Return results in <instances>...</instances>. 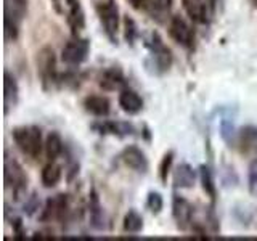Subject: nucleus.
<instances>
[{
	"label": "nucleus",
	"mask_w": 257,
	"mask_h": 241,
	"mask_svg": "<svg viewBox=\"0 0 257 241\" xmlns=\"http://www.w3.org/2000/svg\"><path fill=\"white\" fill-rule=\"evenodd\" d=\"M143 45L147 47L150 52L148 60L145 61L148 69L153 68L155 74H164V72H167L172 68V63H174L172 50L163 42V39H161V36L156 31H151L143 37Z\"/></svg>",
	"instance_id": "f257e3e1"
},
{
	"label": "nucleus",
	"mask_w": 257,
	"mask_h": 241,
	"mask_svg": "<svg viewBox=\"0 0 257 241\" xmlns=\"http://www.w3.org/2000/svg\"><path fill=\"white\" fill-rule=\"evenodd\" d=\"M12 139L24 156L37 159L44 150L42 131L37 126H18L12 131Z\"/></svg>",
	"instance_id": "f03ea898"
},
{
	"label": "nucleus",
	"mask_w": 257,
	"mask_h": 241,
	"mask_svg": "<svg viewBox=\"0 0 257 241\" xmlns=\"http://www.w3.org/2000/svg\"><path fill=\"white\" fill-rule=\"evenodd\" d=\"M36 68L40 84L44 90H52L53 85H58V71H56V55L52 47H42L36 55Z\"/></svg>",
	"instance_id": "7ed1b4c3"
},
{
	"label": "nucleus",
	"mask_w": 257,
	"mask_h": 241,
	"mask_svg": "<svg viewBox=\"0 0 257 241\" xmlns=\"http://www.w3.org/2000/svg\"><path fill=\"white\" fill-rule=\"evenodd\" d=\"M5 187L10 188L13 193V198L16 201H21L26 196L28 191V174L23 169V166L13 158H5Z\"/></svg>",
	"instance_id": "20e7f679"
},
{
	"label": "nucleus",
	"mask_w": 257,
	"mask_h": 241,
	"mask_svg": "<svg viewBox=\"0 0 257 241\" xmlns=\"http://www.w3.org/2000/svg\"><path fill=\"white\" fill-rule=\"evenodd\" d=\"M96 15L101 23V28L111 44H117V31H119V7L116 0H103L95 5Z\"/></svg>",
	"instance_id": "39448f33"
},
{
	"label": "nucleus",
	"mask_w": 257,
	"mask_h": 241,
	"mask_svg": "<svg viewBox=\"0 0 257 241\" xmlns=\"http://www.w3.org/2000/svg\"><path fill=\"white\" fill-rule=\"evenodd\" d=\"M88 53H90V40L87 37L74 36L63 47L61 61L69 68H76L88 58Z\"/></svg>",
	"instance_id": "423d86ee"
},
{
	"label": "nucleus",
	"mask_w": 257,
	"mask_h": 241,
	"mask_svg": "<svg viewBox=\"0 0 257 241\" xmlns=\"http://www.w3.org/2000/svg\"><path fill=\"white\" fill-rule=\"evenodd\" d=\"M71 212V204H69V196L64 193H58V195L50 196L44 204L42 212H40V222L48 223V222H63L69 217Z\"/></svg>",
	"instance_id": "0eeeda50"
},
{
	"label": "nucleus",
	"mask_w": 257,
	"mask_h": 241,
	"mask_svg": "<svg viewBox=\"0 0 257 241\" xmlns=\"http://www.w3.org/2000/svg\"><path fill=\"white\" fill-rule=\"evenodd\" d=\"M167 31H169V36H171V39L175 44L187 48V50H193V48H195V42H196L195 29H193L182 16H179V15L172 16V18L169 20Z\"/></svg>",
	"instance_id": "6e6552de"
},
{
	"label": "nucleus",
	"mask_w": 257,
	"mask_h": 241,
	"mask_svg": "<svg viewBox=\"0 0 257 241\" xmlns=\"http://www.w3.org/2000/svg\"><path fill=\"white\" fill-rule=\"evenodd\" d=\"M193 215H195V207L190 201L182 196L175 195L172 196V217L179 230H188L193 225Z\"/></svg>",
	"instance_id": "1a4fd4ad"
},
{
	"label": "nucleus",
	"mask_w": 257,
	"mask_h": 241,
	"mask_svg": "<svg viewBox=\"0 0 257 241\" xmlns=\"http://www.w3.org/2000/svg\"><path fill=\"white\" fill-rule=\"evenodd\" d=\"M119 159L122 161L124 166H127L128 169H132V171L139 174H147L150 169L147 155H145V151L137 147V145H128V147H125L120 151Z\"/></svg>",
	"instance_id": "9d476101"
},
{
	"label": "nucleus",
	"mask_w": 257,
	"mask_h": 241,
	"mask_svg": "<svg viewBox=\"0 0 257 241\" xmlns=\"http://www.w3.org/2000/svg\"><path fill=\"white\" fill-rule=\"evenodd\" d=\"M92 129L100 135H114L119 139L135 135V127L125 120H100V123H93Z\"/></svg>",
	"instance_id": "9b49d317"
},
{
	"label": "nucleus",
	"mask_w": 257,
	"mask_h": 241,
	"mask_svg": "<svg viewBox=\"0 0 257 241\" xmlns=\"http://www.w3.org/2000/svg\"><path fill=\"white\" fill-rule=\"evenodd\" d=\"M236 147L243 155L257 159V126L247 124L239 129Z\"/></svg>",
	"instance_id": "f8f14e48"
},
{
	"label": "nucleus",
	"mask_w": 257,
	"mask_h": 241,
	"mask_svg": "<svg viewBox=\"0 0 257 241\" xmlns=\"http://www.w3.org/2000/svg\"><path fill=\"white\" fill-rule=\"evenodd\" d=\"M98 84L103 90L112 92V90H122V88H125L127 80L122 69L117 66H109L101 71V74L98 77Z\"/></svg>",
	"instance_id": "ddd939ff"
},
{
	"label": "nucleus",
	"mask_w": 257,
	"mask_h": 241,
	"mask_svg": "<svg viewBox=\"0 0 257 241\" xmlns=\"http://www.w3.org/2000/svg\"><path fill=\"white\" fill-rule=\"evenodd\" d=\"M172 185L175 190H191L196 185V171L188 163H182L175 167L172 175Z\"/></svg>",
	"instance_id": "4468645a"
},
{
	"label": "nucleus",
	"mask_w": 257,
	"mask_h": 241,
	"mask_svg": "<svg viewBox=\"0 0 257 241\" xmlns=\"http://www.w3.org/2000/svg\"><path fill=\"white\" fill-rule=\"evenodd\" d=\"M182 7L193 23H198V24L209 23L211 10H209V5L206 0H182Z\"/></svg>",
	"instance_id": "2eb2a0df"
},
{
	"label": "nucleus",
	"mask_w": 257,
	"mask_h": 241,
	"mask_svg": "<svg viewBox=\"0 0 257 241\" xmlns=\"http://www.w3.org/2000/svg\"><path fill=\"white\" fill-rule=\"evenodd\" d=\"M117 103H119L120 109L131 116L139 114V112H142V109H143V98L139 95V92H135L134 88H128V87L120 90Z\"/></svg>",
	"instance_id": "dca6fc26"
},
{
	"label": "nucleus",
	"mask_w": 257,
	"mask_h": 241,
	"mask_svg": "<svg viewBox=\"0 0 257 241\" xmlns=\"http://www.w3.org/2000/svg\"><path fill=\"white\" fill-rule=\"evenodd\" d=\"M20 100V85L16 77L10 71H4V104H5V114H8L10 108H15Z\"/></svg>",
	"instance_id": "f3484780"
},
{
	"label": "nucleus",
	"mask_w": 257,
	"mask_h": 241,
	"mask_svg": "<svg viewBox=\"0 0 257 241\" xmlns=\"http://www.w3.org/2000/svg\"><path fill=\"white\" fill-rule=\"evenodd\" d=\"M68 7L66 12V21L69 24V28L72 31V34L79 36L77 32L82 31L85 28V13L80 0H64Z\"/></svg>",
	"instance_id": "a211bd4d"
},
{
	"label": "nucleus",
	"mask_w": 257,
	"mask_h": 241,
	"mask_svg": "<svg viewBox=\"0 0 257 241\" xmlns=\"http://www.w3.org/2000/svg\"><path fill=\"white\" fill-rule=\"evenodd\" d=\"M84 108L95 117H106L111 111V101L103 95H88L84 98Z\"/></svg>",
	"instance_id": "6ab92c4d"
},
{
	"label": "nucleus",
	"mask_w": 257,
	"mask_h": 241,
	"mask_svg": "<svg viewBox=\"0 0 257 241\" xmlns=\"http://www.w3.org/2000/svg\"><path fill=\"white\" fill-rule=\"evenodd\" d=\"M88 214H90V225L95 230H104L106 219H104V212L100 203V198L96 191L92 188L90 195H88Z\"/></svg>",
	"instance_id": "aec40b11"
},
{
	"label": "nucleus",
	"mask_w": 257,
	"mask_h": 241,
	"mask_svg": "<svg viewBox=\"0 0 257 241\" xmlns=\"http://www.w3.org/2000/svg\"><path fill=\"white\" fill-rule=\"evenodd\" d=\"M63 179V169L55 164V161H48V164L44 166L40 172V180L45 188H55Z\"/></svg>",
	"instance_id": "412c9836"
},
{
	"label": "nucleus",
	"mask_w": 257,
	"mask_h": 241,
	"mask_svg": "<svg viewBox=\"0 0 257 241\" xmlns=\"http://www.w3.org/2000/svg\"><path fill=\"white\" fill-rule=\"evenodd\" d=\"M44 151H45V156L48 161H56L61 156V153L64 151V143H63V139L58 132H50L47 135Z\"/></svg>",
	"instance_id": "4be33fe9"
},
{
	"label": "nucleus",
	"mask_w": 257,
	"mask_h": 241,
	"mask_svg": "<svg viewBox=\"0 0 257 241\" xmlns=\"http://www.w3.org/2000/svg\"><path fill=\"white\" fill-rule=\"evenodd\" d=\"M29 8V0H5V18L15 20L21 24L26 18Z\"/></svg>",
	"instance_id": "5701e85b"
},
{
	"label": "nucleus",
	"mask_w": 257,
	"mask_h": 241,
	"mask_svg": "<svg viewBox=\"0 0 257 241\" xmlns=\"http://www.w3.org/2000/svg\"><path fill=\"white\" fill-rule=\"evenodd\" d=\"M199 180H201V185H203L204 193L211 198L212 204H214L215 199H217V185L214 182V174L211 171V167H209L207 164L199 166Z\"/></svg>",
	"instance_id": "b1692460"
},
{
	"label": "nucleus",
	"mask_w": 257,
	"mask_h": 241,
	"mask_svg": "<svg viewBox=\"0 0 257 241\" xmlns=\"http://www.w3.org/2000/svg\"><path fill=\"white\" fill-rule=\"evenodd\" d=\"M143 217L139 211H135V209H128L125 212L124 219H122V228L125 233H140L143 230Z\"/></svg>",
	"instance_id": "393cba45"
},
{
	"label": "nucleus",
	"mask_w": 257,
	"mask_h": 241,
	"mask_svg": "<svg viewBox=\"0 0 257 241\" xmlns=\"http://www.w3.org/2000/svg\"><path fill=\"white\" fill-rule=\"evenodd\" d=\"M238 131H239V129L235 127V124H233V119L225 117V116L220 119V137L223 139V142L228 145V147H236Z\"/></svg>",
	"instance_id": "a878e982"
},
{
	"label": "nucleus",
	"mask_w": 257,
	"mask_h": 241,
	"mask_svg": "<svg viewBox=\"0 0 257 241\" xmlns=\"http://www.w3.org/2000/svg\"><path fill=\"white\" fill-rule=\"evenodd\" d=\"M122 23H124V39H125L127 45L132 47L137 42L139 36H140L139 26H137V23H135V20L132 18V16H128V15L124 16V21Z\"/></svg>",
	"instance_id": "bb28decb"
},
{
	"label": "nucleus",
	"mask_w": 257,
	"mask_h": 241,
	"mask_svg": "<svg viewBox=\"0 0 257 241\" xmlns=\"http://www.w3.org/2000/svg\"><path fill=\"white\" fill-rule=\"evenodd\" d=\"M174 158H175V151L174 150H169L166 155L161 159V164H159V179L163 182V185L167 183V177L172 171V164H174Z\"/></svg>",
	"instance_id": "cd10ccee"
},
{
	"label": "nucleus",
	"mask_w": 257,
	"mask_h": 241,
	"mask_svg": "<svg viewBox=\"0 0 257 241\" xmlns=\"http://www.w3.org/2000/svg\"><path fill=\"white\" fill-rule=\"evenodd\" d=\"M172 2L174 0H151L147 10H150V13L153 15V18H158V16H164L166 13L171 12L172 8Z\"/></svg>",
	"instance_id": "c85d7f7f"
},
{
	"label": "nucleus",
	"mask_w": 257,
	"mask_h": 241,
	"mask_svg": "<svg viewBox=\"0 0 257 241\" xmlns=\"http://www.w3.org/2000/svg\"><path fill=\"white\" fill-rule=\"evenodd\" d=\"M147 207L150 209L151 214H161V211L164 209V199L163 195L159 191H150L148 196H147Z\"/></svg>",
	"instance_id": "c756f323"
},
{
	"label": "nucleus",
	"mask_w": 257,
	"mask_h": 241,
	"mask_svg": "<svg viewBox=\"0 0 257 241\" xmlns=\"http://www.w3.org/2000/svg\"><path fill=\"white\" fill-rule=\"evenodd\" d=\"M4 28L5 39L10 40V42H16L20 37V23L10 18H4Z\"/></svg>",
	"instance_id": "7c9ffc66"
},
{
	"label": "nucleus",
	"mask_w": 257,
	"mask_h": 241,
	"mask_svg": "<svg viewBox=\"0 0 257 241\" xmlns=\"http://www.w3.org/2000/svg\"><path fill=\"white\" fill-rule=\"evenodd\" d=\"M39 209H40V199L37 196V193H32L31 196H26L23 203V212L32 217L36 212H39Z\"/></svg>",
	"instance_id": "2f4dec72"
},
{
	"label": "nucleus",
	"mask_w": 257,
	"mask_h": 241,
	"mask_svg": "<svg viewBox=\"0 0 257 241\" xmlns=\"http://www.w3.org/2000/svg\"><path fill=\"white\" fill-rule=\"evenodd\" d=\"M247 188L252 196H257V161L252 164L251 171H249V180H247Z\"/></svg>",
	"instance_id": "473e14b6"
},
{
	"label": "nucleus",
	"mask_w": 257,
	"mask_h": 241,
	"mask_svg": "<svg viewBox=\"0 0 257 241\" xmlns=\"http://www.w3.org/2000/svg\"><path fill=\"white\" fill-rule=\"evenodd\" d=\"M12 228H13V233H15V238H24V228H23V220L20 217H15L12 219Z\"/></svg>",
	"instance_id": "72a5a7b5"
},
{
	"label": "nucleus",
	"mask_w": 257,
	"mask_h": 241,
	"mask_svg": "<svg viewBox=\"0 0 257 241\" xmlns=\"http://www.w3.org/2000/svg\"><path fill=\"white\" fill-rule=\"evenodd\" d=\"M127 2L132 8H135V10H147L151 0H127Z\"/></svg>",
	"instance_id": "f704fd0d"
},
{
	"label": "nucleus",
	"mask_w": 257,
	"mask_h": 241,
	"mask_svg": "<svg viewBox=\"0 0 257 241\" xmlns=\"http://www.w3.org/2000/svg\"><path fill=\"white\" fill-rule=\"evenodd\" d=\"M207 5H209V10H211V15H214L217 12V8H219V5H222L223 0H206Z\"/></svg>",
	"instance_id": "c9c22d12"
},
{
	"label": "nucleus",
	"mask_w": 257,
	"mask_h": 241,
	"mask_svg": "<svg viewBox=\"0 0 257 241\" xmlns=\"http://www.w3.org/2000/svg\"><path fill=\"white\" fill-rule=\"evenodd\" d=\"M251 2H252L254 5H257V0H251Z\"/></svg>",
	"instance_id": "e433bc0d"
}]
</instances>
